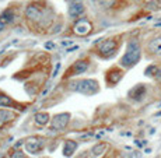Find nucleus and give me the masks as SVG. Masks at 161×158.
I'll list each match as a JSON object with an SVG mask.
<instances>
[{"mask_svg": "<svg viewBox=\"0 0 161 158\" xmlns=\"http://www.w3.org/2000/svg\"><path fill=\"white\" fill-rule=\"evenodd\" d=\"M120 77H122V72H120V70H118V69L111 70V72L108 73V83H109V80H111V81H112V85L116 84V83L120 80Z\"/></svg>", "mask_w": 161, "mask_h": 158, "instance_id": "9b49d317", "label": "nucleus"}, {"mask_svg": "<svg viewBox=\"0 0 161 158\" xmlns=\"http://www.w3.org/2000/svg\"><path fill=\"white\" fill-rule=\"evenodd\" d=\"M69 13L72 17H77V15H81L84 13V4H83L80 0H74V2L70 3L69 7Z\"/></svg>", "mask_w": 161, "mask_h": 158, "instance_id": "0eeeda50", "label": "nucleus"}, {"mask_svg": "<svg viewBox=\"0 0 161 158\" xmlns=\"http://www.w3.org/2000/svg\"><path fill=\"white\" fill-rule=\"evenodd\" d=\"M88 67V63L86 60H79L76 62V64H73V74H80V73H84Z\"/></svg>", "mask_w": 161, "mask_h": 158, "instance_id": "1a4fd4ad", "label": "nucleus"}, {"mask_svg": "<svg viewBox=\"0 0 161 158\" xmlns=\"http://www.w3.org/2000/svg\"><path fill=\"white\" fill-rule=\"evenodd\" d=\"M69 119H70L69 113H59V115L53 116V119H52V126L58 130H62V129L66 128Z\"/></svg>", "mask_w": 161, "mask_h": 158, "instance_id": "39448f33", "label": "nucleus"}, {"mask_svg": "<svg viewBox=\"0 0 161 158\" xmlns=\"http://www.w3.org/2000/svg\"><path fill=\"white\" fill-rule=\"evenodd\" d=\"M72 91L83 92V94H95L100 91V85L94 79H87V80H77L72 81L69 85Z\"/></svg>", "mask_w": 161, "mask_h": 158, "instance_id": "f03ea898", "label": "nucleus"}, {"mask_svg": "<svg viewBox=\"0 0 161 158\" xmlns=\"http://www.w3.org/2000/svg\"><path fill=\"white\" fill-rule=\"evenodd\" d=\"M25 150L28 151V153H31V154L39 153V151L42 150V141L39 140V139H36V137L30 139V140H27V143H25Z\"/></svg>", "mask_w": 161, "mask_h": 158, "instance_id": "423d86ee", "label": "nucleus"}, {"mask_svg": "<svg viewBox=\"0 0 161 158\" xmlns=\"http://www.w3.org/2000/svg\"><path fill=\"white\" fill-rule=\"evenodd\" d=\"M0 105H2V106H11V105H13V101H11L8 97H6L4 94L0 92Z\"/></svg>", "mask_w": 161, "mask_h": 158, "instance_id": "ddd939ff", "label": "nucleus"}, {"mask_svg": "<svg viewBox=\"0 0 161 158\" xmlns=\"http://www.w3.org/2000/svg\"><path fill=\"white\" fill-rule=\"evenodd\" d=\"M147 55L150 56H157V55H161V36H156V38L150 39L146 46Z\"/></svg>", "mask_w": 161, "mask_h": 158, "instance_id": "20e7f679", "label": "nucleus"}, {"mask_svg": "<svg viewBox=\"0 0 161 158\" xmlns=\"http://www.w3.org/2000/svg\"><path fill=\"white\" fill-rule=\"evenodd\" d=\"M118 51V43L115 39H107L105 42H103L98 48V52L105 57V59H109L111 56L116 53Z\"/></svg>", "mask_w": 161, "mask_h": 158, "instance_id": "7ed1b4c3", "label": "nucleus"}, {"mask_svg": "<svg viewBox=\"0 0 161 158\" xmlns=\"http://www.w3.org/2000/svg\"><path fill=\"white\" fill-rule=\"evenodd\" d=\"M105 144H100V145H95L94 148H92V153H94V155H100L101 153H103V151L105 150Z\"/></svg>", "mask_w": 161, "mask_h": 158, "instance_id": "4468645a", "label": "nucleus"}, {"mask_svg": "<svg viewBox=\"0 0 161 158\" xmlns=\"http://www.w3.org/2000/svg\"><path fill=\"white\" fill-rule=\"evenodd\" d=\"M48 120H49V115H48V113H45V112L36 113V115H35V122L38 123V125H46V123H48Z\"/></svg>", "mask_w": 161, "mask_h": 158, "instance_id": "f8f14e48", "label": "nucleus"}, {"mask_svg": "<svg viewBox=\"0 0 161 158\" xmlns=\"http://www.w3.org/2000/svg\"><path fill=\"white\" fill-rule=\"evenodd\" d=\"M100 2H101V3H104V4H108V6H109V4H112V3L115 2V0H100Z\"/></svg>", "mask_w": 161, "mask_h": 158, "instance_id": "dca6fc26", "label": "nucleus"}, {"mask_svg": "<svg viewBox=\"0 0 161 158\" xmlns=\"http://www.w3.org/2000/svg\"><path fill=\"white\" fill-rule=\"evenodd\" d=\"M142 57V49H140V43L136 38H132L129 41L128 46H126V52L125 55L120 59V66L123 67H133L135 64L139 63Z\"/></svg>", "mask_w": 161, "mask_h": 158, "instance_id": "f257e3e1", "label": "nucleus"}, {"mask_svg": "<svg viewBox=\"0 0 161 158\" xmlns=\"http://www.w3.org/2000/svg\"><path fill=\"white\" fill-rule=\"evenodd\" d=\"M76 143L74 141H72V140H67L66 143H64V148H63V154L66 157H72L73 155V153L76 151Z\"/></svg>", "mask_w": 161, "mask_h": 158, "instance_id": "9d476101", "label": "nucleus"}, {"mask_svg": "<svg viewBox=\"0 0 161 158\" xmlns=\"http://www.w3.org/2000/svg\"><path fill=\"white\" fill-rule=\"evenodd\" d=\"M11 158H27V155L25 154H23L21 151H15V153H13Z\"/></svg>", "mask_w": 161, "mask_h": 158, "instance_id": "2eb2a0df", "label": "nucleus"}, {"mask_svg": "<svg viewBox=\"0 0 161 158\" xmlns=\"http://www.w3.org/2000/svg\"><path fill=\"white\" fill-rule=\"evenodd\" d=\"M74 30H76V32L80 34V35H86L87 32L91 31V25H90V23H88L87 20H80L79 23L76 24Z\"/></svg>", "mask_w": 161, "mask_h": 158, "instance_id": "6e6552de", "label": "nucleus"}, {"mask_svg": "<svg viewBox=\"0 0 161 158\" xmlns=\"http://www.w3.org/2000/svg\"><path fill=\"white\" fill-rule=\"evenodd\" d=\"M0 123H2V120H0Z\"/></svg>", "mask_w": 161, "mask_h": 158, "instance_id": "f3484780", "label": "nucleus"}]
</instances>
